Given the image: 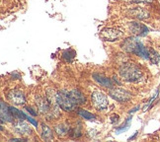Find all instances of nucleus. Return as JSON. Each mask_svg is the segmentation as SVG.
Masks as SVG:
<instances>
[{
    "instance_id": "f257e3e1",
    "label": "nucleus",
    "mask_w": 160,
    "mask_h": 142,
    "mask_svg": "<svg viewBox=\"0 0 160 142\" xmlns=\"http://www.w3.org/2000/svg\"><path fill=\"white\" fill-rule=\"evenodd\" d=\"M121 47L124 50L127 51L130 53H134L139 56H141L145 59H149V53L148 50L143 46L142 43L136 37L127 38V40L121 44Z\"/></svg>"
},
{
    "instance_id": "f03ea898",
    "label": "nucleus",
    "mask_w": 160,
    "mask_h": 142,
    "mask_svg": "<svg viewBox=\"0 0 160 142\" xmlns=\"http://www.w3.org/2000/svg\"><path fill=\"white\" fill-rule=\"evenodd\" d=\"M120 75L126 81L134 82L141 78L142 72L136 64L133 63H124L120 67Z\"/></svg>"
},
{
    "instance_id": "7ed1b4c3",
    "label": "nucleus",
    "mask_w": 160,
    "mask_h": 142,
    "mask_svg": "<svg viewBox=\"0 0 160 142\" xmlns=\"http://www.w3.org/2000/svg\"><path fill=\"white\" fill-rule=\"evenodd\" d=\"M56 103L59 106V108H61L65 112H70L75 108V105L72 103L69 97V92L65 90L59 91L56 94Z\"/></svg>"
},
{
    "instance_id": "20e7f679",
    "label": "nucleus",
    "mask_w": 160,
    "mask_h": 142,
    "mask_svg": "<svg viewBox=\"0 0 160 142\" xmlns=\"http://www.w3.org/2000/svg\"><path fill=\"white\" fill-rule=\"evenodd\" d=\"M91 100H92V103H93V106L97 109H100V111H102V109H107L108 99L102 92L95 91L94 93H92Z\"/></svg>"
},
{
    "instance_id": "39448f33",
    "label": "nucleus",
    "mask_w": 160,
    "mask_h": 142,
    "mask_svg": "<svg viewBox=\"0 0 160 142\" xmlns=\"http://www.w3.org/2000/svg\"><path fill=\"white\" fill-rule=\"evenodd\" d=\"M109 95L119 102H127L132 99V94L130 92L121 88H112L109 92Z\"/></svg>"
},
{
    "instance_id": "423d86ee",
    "label": "nucleus",
    "mask_w": 160,
    "mask_h": 142,
    "mask_svg": "<svg viewBox=\"0 0 160 142\" xmlns=\"http://www.w3.org/2000/svg\"><path fill=\"white\" fill-rule=\"evenodd\" d=\"M121 36V33L120 31L116 30V29H112V28L104 29L100 33V37L103 38L104 41H116Z\"/></svg>"
},
{
    "instance_id": "0eeeda50",
    "label": "nucleus",
    "mask_w": 160,
    "mask_h": 142,
    "mask_svg": "<svg viewBox=\"0 0 160 142\" xmlns=\"http://www.w3.org/2000/svg\"><path fill=\"white\" fill-rule=\"evenodd\" d=\"M7 98L14 105L21 106L25 104V97L23 95V93L19 91V90H12V91H10L8 93Z\"/></svg>"
},
{
    "instance_id": "6e6552de",
    "label": "nucleus",
    "mask_w": 160,
    "mask_h": 142,
    "mask_svg": "<svg viewBox=\"0 0 160 142\" xmlns=\"http://www.w3.org/2000/svg\"><path fill=\"white\" fill-rule=\"evenodd\" d=\"M130 30L132 32V34L134 36H146L148 33V29H147L144 25L139 24L137 22H132L130 23Z\"/></svg>"
},
{
    "instance_id": "1a4fd4ad",
    "label": "nucleus",
    "mask_w": 160,
    "mask_h": 142,
    "mask_svg": "<svg viewBox=\"0 0 160 142\" xmlns=\"http://www.w3.org/2000/svg\"><path fill=\"white\" fill-rule=\"evenodd\" d=\"M69 97H70V99H71L72 103L75 106L84 104L86 101L84 95H83L80 91H78V90H72V91H70Z\"/></svg>"
},
{
    "instance_id": "9d476101",
    "label": "nucleus",
    "mask_w": 160,
    "mask_h": 142,
    "mask_svg": "<svg viewBox=\"0 0 160 142\" xmlns=\"http://www.w3.org/2000/svg\"><path fill=\"white\" fill-rule=\"evenodd\" d=\"M14 128L15 130L18 132V133L24 134V135H28L31 133V127L30 125L26 122L22 121L21 119H19L18 121L14 122Z\"/></svg>"
},
{
    "instance_id": "9b49d317",
    "label": "nucleus",
    "mask_w": 160,
    "mask_h": 142,
    "mask_svg": "<svg viewBox=\"0 0 160 142\" xmlns=\"http://www.w3.org/2000/svg\"><path fill=\"white\" fill-rule=\"evenodd\" d=\"M129 14L132 15V17L139 19V20H144V19H147L149 17V13L141 7H136L134 9H132L129 12Z\"/></svg>"
},
{
    "instance_id": "f8f14e48",
    "label": "nucleus",
    "mask_w": 160,
    "mask_h": 142,
    "mask_svg": "<svg viewBox=\"0 0 160 142\" xmlns=\"http://www.w3.org/2000/svg\"><path fill=\"white\" fill-rule=\"evenodd\" d=\"M1 121H7V122H11L13 121L14 117L12 115L11 112H10V109L8 108L7 106L4 104V102H1Z\"/></svg>"
},
{
    "instance_id": "ddd939ff",
    "label": "nucleus",
    "mask_w": 160,
    "mask_h": 142,
    "mask_svg": "<svg viewBox=\"0 0 160 142\" xmlns=\"http://www.w3.org/2000/svg\"><path fill=\"white\" fill-rule=\"evenodd\" d=\"M93 77L96 81L103 87H106V88H110V89L114 87V83L111 81V79L107 78V77H104L103 75H99V74H94Z\"/></svg>"
},
{
    "instance_id": "4468645a",
    "label": "nucleus",
    "mask_w": 160,
    "mask_h": 142,
    "mask_svg": "<svg viewBox=\"0 0 160 142\" xmlns=\"http://www.w3.org/2000/svg\"><path fill=\"white\" fill-rule=\"evenodd\" d=\"M37 105H38V108H39V109L44 112V114H46V112H49L50 109V103L49 101H47V100H44L43 98H38L37 99Z\"/></svg>"
},
{
    "instance_id": "2eb2a0df",
    "label": "nucleus",
    "mask_w": 160,
    "mask_h": 142,
    "mask_svg": "<svg viewBox=\"0 0 160 142\" xmlns=\"http://www.w3.org/2000/svg\"><path fill=\"white\" fill-rule=\"evenodd\" d=\"M41 137H43V139L44 140L53 139V131L49 126H47L46 124L41 125Z\"/></svg>"
},
{
    "instance_id": "dca6fc26",
    "label": "nucleus",
    "mask_w": 160,
    "mask_h": 142,
    "mask_svg": "<svg viewBox=\"0 0 160 142\" xmlns=\"http://www.w3.org/2000/svg\"><path fill=\"white\" fill-rule=\"evenodd\" d=\"M148 53H149V60L151 61L153 64H158L159 60H160L159 54L156 53V51L153 50V48H149Z\"/></svg>"
},
{
    "instance_id": "f3484780",
    "label": "nucleus",
    "mask_w": 160,
    "mask_h": 142,
    "mask_svg": "<svg viewBox=\"0 0 160 142\" xmlns=\"http://www.w3.org/2000/svg\"><path fill=\"white\" fill-rule=\"evenodd\" d=\"M10 112L12 115L15 118H18V119H24V118H27V115L24 114V112H22L21 111H19V109H17L16 108H14V106H10Z\"/></svg>"
},
{
    "instance_id": "a211bd4d",
    "label": "nucleus",
    "mask_w": 160,
    "mask_h": 142,
    "mask_svg": "<svg viewBox=\"0 0 160 142\" xmlns=\"http://www.w3.org/2000/svg\"><path fill=\"white\" fill-rule=\"evenodd\" d=\"M56 132L59 136H65L67 134V132H68V128H67V126H65L64 124H59V125H57V126H56Z\"/></svg>"
},
{
    "instance_id": "6ab92c4d",
    "label": "nucleus",
    "mask_w": 160,
    "mask_h": 142,
    "mask_svg": "<svg viewBox=\"0 0 160 142\" xmlns=\"http://www.w3.org/2000/svg\"><path fill=\"white\" fill-rule=\"evenodd\" d=\"M78 114L81 115L82 118H84L86 119H94L95 118V115H92L91 112L85 111V109H79Z\"/></svg>"
},
{
    "instance_id": "aec40b11",
    "label": "nucleus",
    "mask_w": 160,
    "mask_h": 142,
    "mask_svg": "<svg viewBox=\"0 0 160 142\" xmlns=\"http://www.w3.org/2000/svg\"><path fill=\"white\" fill-rule=\"evenodd\" d=\"M154 0H133V2H136V3H151Z\"/></svg>"
},
{
    "instance_id": "412c9836",
    "label": "nucleus",
    "mask_w": 160,
    "mask_h": 142,
    "mask_svg": "<svg viewBox=\"0 0 160 142\" xmlns=\"http://www.w3.org/2000/svg\"><path fill=\"white\" fill-rule=\"evenodd\" d=\"M27 119H28V121H31V122H32V124H33L34 125H36V126H37V125H38V122H37L36 121H35V119H33V118H32L31 117H27Z\"/></svg>"
},
{
    "instance_id": "4be33fe9",
    "label": "nucleus",
    "mask_w": 160,
    "mask_h": 142,
    "mask_svg": "<svg viewBox=\"0 0 160 142\" xmlns=\"http://www.w3.org/2000/svg\"><path fill=\"white\" fill-rule=\"evenodd\" d=\"M26 109H27V111H28L29 112H31V114L33 115H37V112H34L33 109H32L31 108H29V106H26Z\"/></svg>"
},
{
    "instance_id": "5701e85b",
    "label": "nucleus",
    "mask_w": 160,
    "mask_h": 142,
    "mask_svg": "<svg viewBox=\"0 0 160 142\" xmlns=\"http://www.w3.org/2000/svg\"><path fill=\"white\" fill-rule=\"evenodd\" d=\"M118 119H119V115H113L112 117V122L118 121Z\"/></svg>"
},
{
    "instance_id": "b1692460",
    "label": "nucleus",
    "mask_w": 160,
    "mask_h": 142,
    "mask_svg": "<svg viewBox=\"0 0 160 142\" xmlns=\"http://www.w3.org/2000/svg\"><path fill=\"white\" fill-rule=\"evenodd\" d=\"M137 109H139V106H136V108H134V109H130V114H132V112H136Z\"/></svg>"
},
{
    "instance_id": "393cba45",
    "label": "nucleus",
    "mask_w": 160,
    "mask_h": 142,
    "mask_svg": "<svg viewBox=\"0 0 160 142\" xmlns=\"http://www.w3.org/2000/svg\"><path fill=\"white\" fill-rule=\"evenodd\" d=\"M10 141H22L21 138H14V139H11Z\"/></svg>"
}]
</instances>
